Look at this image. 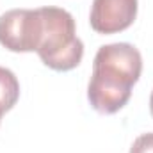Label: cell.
<instances>
[{
  "mask_svg": "<svg viewBox=\"0 0 153 153\" xmlns=\"http://www.w3.org/2000/svg\"><path fill=\"white\" fill-rule=\"evenodd\" d=\"M18 98H20V82L16 75L11 70L0 66V121L2 116L16 105Z\"/></svg>",
  "mask_w": 153,
  "mask_h": 153,
  "instance_id": "cell-5",
  "label": "cell"
},
{
  "mask_svg": "<svg viewBox=\"0 0 153 153\" xmlns=\"http://www.w3.org/2000/svg\"><path fill=\"white\" fill-rule=\"evenodd\" d=\"M39 27V9H11L0 16V45L9 52H36Z\"/></svg>",
  "mask_w": 153,
  "mask_h": 153,
  "instance_id": "cell-3",
  "label": "cell"
},
{
  "mask_svg": "<svg viewBox=\"0 0 153 153\" xmlns=\"http://www.w3.org/2000/svg\"><path fill=\"white\" fill-rule=\"evenodd\" d=\"M137 18V0H93L89 23L98 34L126 30Z\"/></svg>",
  "mask_w": 153,
  "mask_h": 153,
  "instance_id": "cell-4",
  "label": "cell"
},
{
  "mask_svg": "<svg viewBox=\"0 0 153 153\" xmlns=\"http://www.w3.org/2000/svg\"><path fill=\"white\" fill-rule=\"evenodd\" d=\"M38 55L45 66L53 71H70L84 57V43L76 36L73 16L61 7H39Z\"/></svg>",
  "mask_w": 153,
  "mask_h": 153,
  "instance_id": "cell-2",
  "label": "cell"
},
{
  "mask_svg": "<svg viewBox=\"0 0 153 153\" xmlns=\"http://www.w3.org/2000/svg\"><path fill=\"white\" fill-rule=\"evenodd\" d=\"M143 71L141 52L130 43H112L98 48L93 61V75L87 85V100L100 114L121 111Z\"/></svg>",
  "mask_w": 153,
  "mask_h": 153,
  "instance_id": "cell-1",
  "label": "cell"
},
{
  "mask_svg": "<svg viewBox=\"0 0 153 153\" xmlns=\"http://www.w3.org/2000/svg\"><path fill=\"white\" fill-rule=\"evenodd\" d=\"M150 112L153 116V91H152V96H150Z\"/></svg>",
  "mask_w": 153,
  "mask_h": 153,
  "instance_id": "cell-7",
  "label": "cell"
},
{
  "mask_svg": "<svg viewBox=\"0 0 153 153\" xmlns=\"http://www.w3.org/2000/svg\"><path fill=\"white\" fill-rule=\"evenodd\" d=\"M130 153H153V132L139 135L134 141Z\"/></svg>",
  "mask_w": 153,
  "mask_h": 153,
  "instance_id": "cell-6",
  "label": "cell"
}]
</instances>
